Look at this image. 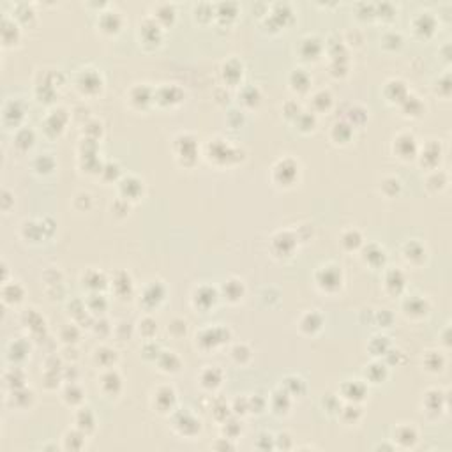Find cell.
<instances>
[{"label": "cell", "instance_id": "obj_1", "mask_svg": "<svg viewBox=\"0 0 452 452\" xmlns=\"http://www.w3.org/2000/svg\"><path fill=\"white\" fill-rule=\"evenodd\" d=\"M394 440H398L399 445H403V447H408V445H413L415 440H417V431L412 426H399L396 429V438Z\"/></svg>", "mask_w": 452, "mask_h": 452}, {"label": "cell", "instance_id": "obj_2", "mask_svg": "<svg viewBox=\"0 0 452 452\" xmlns=\"http://www.w3.org/2000/svg\"><path fill=\"white\" fill-rule=\"evenodd\" d=\"M76 422H78V428L82 429L83 433H87V431H90V429H94V424H96L92 412H90L89 408H83L82 412L78 413V419H76Z\"/></svg>", "mask_w": 452, "mask_h": 452}, {"label": "cell", "instance_id": "obj_3", "mask_svg": "<svg viewBox=\"0 0 452 452\" xmlns=\"http://www.w3.org/2000/svg\"><path fill=\"white\" fill-rule=\"evenodd\" d=\"M101 387H103V390H108V387H113L115 389V392H117L118 389H120V378H118V374L115 373V371H108V373L103 376V380H101Z\"/></svg>", "mask_w": 452, "mask_h": 452}, {"label": "cell", "instance_id": "obj_4", "mask_svg": "<svg viewBox=\"0 0 452 452\" xmlns=\"http://www.w3.org/2000/svg\"><path fill=\"white\" fill-rule=\"evenodd\" d=\"M324 272V283L322 285H325V286H338L339 285V281H341V277H339V272L338 270H332L331 267H327L325 270H322Z\"/></svg>", "mask_w": 452, "mask_h": 452}]
</instances>
